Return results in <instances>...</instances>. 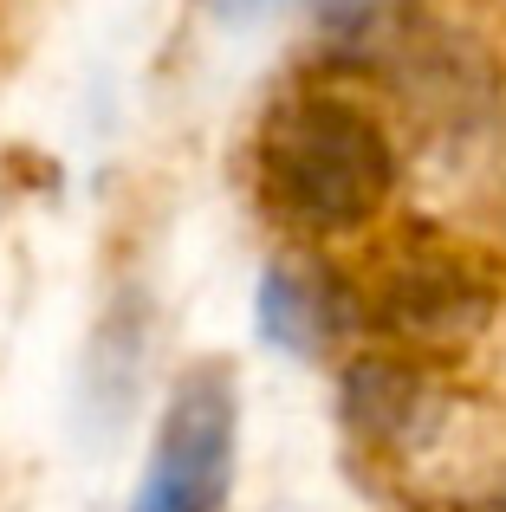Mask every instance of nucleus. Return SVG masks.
Returning <instances> with one entry per match:
<instances>
[{
  "label": "nucleus",
  "instance_id": "nucleus-1",
  "mask_svg": "<svg viewBox=\"0 0 506 512\" xmlns=\"http://www.w3.org/2000/svg\"><path fill=\"white\" fill-rule=\"evenodd\" d=\"M396 150L377 117L344 98H286L253 137V195L299 234H351L383 214Z\"/></svg>",
  "mask_w": 506,
  "mask_h": 512
},
{
  "label": "nucleus",
  "instance_id": "nucleus-2",
  "mask_svg": "<svg viewBox=\"0 0 506 512\" xmlns=\"http://www.w3.org/2000/svg\"><path fill=\"white\" fill-rule=\"evenodd\" d=\"M241 448V389L228 363H195L169 389L156 448L124 512H221Z\"/></svg>",
  "mask_w": 506,
  "mask_h": 512
},
{
  "label": "nucleus",
  "instance_id": "nucleus-3",
  "mask_svg": "<svg viewBox=\"0 0 506 512\" xmlns=\"http://www.w3.org/2000/svg\"><path fill=\"white\" fill-rule=\"evenodd\" d=\"M494 318V286L455 253H409L377 279V325L409 344H461Z\"/></svg>",
  "mask_w": 506,
  "mask_h": 512
},
{
  "label": "nucleus",
  "instance_id": "nucleus-4",
  "mask_svg": "<svg viewBox=\"0 0 506 512\" xmlns=\"http://www.w3.org/2000/svg\"><path fill=\"white\" fill-rule=\"evenodd\" d=\"M253 325L279 357L305 363V357H325L331 338L344 331V299L318 266L273 260L260 273V292H253Z\"/></svg>",
  "mask_w": 506,
  "mask_h": 512
},
{
  "label": "nucleus",
  "instance_id": "nucleus-5",
  "mask_svg": "<svg viewBox=\"0 0 506 512\" xmlns=\"http://www.w3.org/2000/svg\"><path fill=\"white\" fill-rule=\"evenodd\" d=\"M435 415V396L403 363H351L344 370V422L377 448H409L422 422Z\"/></svg>",
  "mask_w": 506,
  "mask_h": 512
},
{
  "label": "nucleus",
  "instance_id": "nucleus-6",
  "mask_svg": "<svg viewBox=\"0 0 506 512\" xmlns=\"http://www.w3.org/2000/svg\"><path fill=\"white\" fill-rule=\"evenodd\" d=\"M273 7H318V0H215V20H260V13H273Z\"/></svg>",
  "mask_w": 506,
  "mask_h": 512
},
{
  "label": "nucleus",
  "instance_id": "nucleus-7",
  "mask_svg": "<svg viewBox=\"0 0 506 512\" xmlns=\"http://www.w3.org/2000/svg\"><path fill=\"white\" fill-rule=\"evenodd\" d=\"M461 512H506V474H500L494 487L481 493V500H468V506H461Z\"/></svg>",
  "mask_w": 506,
  "mask_h": 512
}]
</instances>
